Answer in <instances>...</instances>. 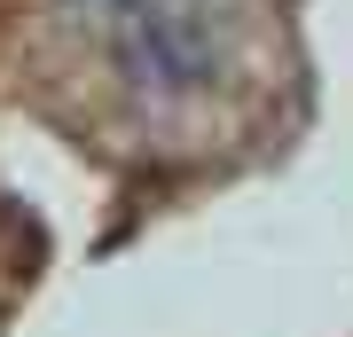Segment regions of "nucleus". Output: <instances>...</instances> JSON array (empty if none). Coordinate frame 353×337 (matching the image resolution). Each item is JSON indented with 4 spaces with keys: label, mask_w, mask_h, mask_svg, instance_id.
Listing matches in <instances>:
<instances>
[{
    "label": "nucleus",
    "mask_w": 353,
    "mask_h": 337,
    "mask_svg": "<svg viewBox=\"0 0 353 337\" xmlns=\"http://www.w3.org/2000/svg\"><path fill=\"white\" fill-rule=\"evenodd\" d=\"M118 55H126V71L141 87H165V94H189V87L212 79V39L189 16L157 8V0H141L134 16H118Z\"/></svg>",
    "instance_id": "f257e3e1"
},
{
    "label": "nucleus",
    "mask_w": 353,
    "mask_h": 337,
    "mask_svg": "<svg viewBox=\"0 0 353 337\" xmlns=\"http://www.w3.org/2000/svg\"><path fill=\"white\" fill-rule=\"evenodd\" d=\"M102 8H110V16H134V8H141V0H102Z\"/></svg>",
    "instance_id": "f03ea898"
}]
</instances>
